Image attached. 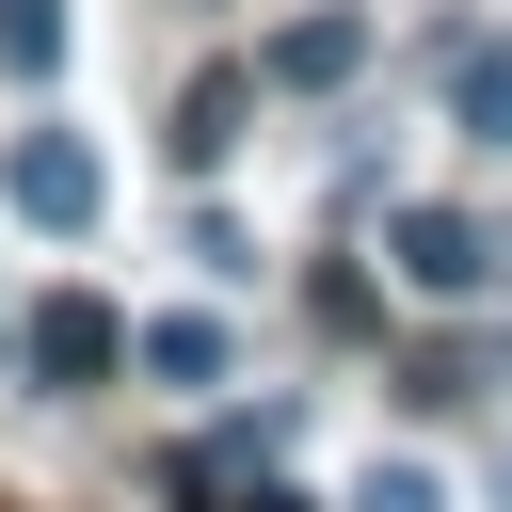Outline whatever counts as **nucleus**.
Segmentation results:
<instances>
[{
	"mask_svg": "<svg viewBox=\"0 0 512 512\" xmlns=\"http://www.w3.org/2000/svg\"><path fill=\"white\" fill-rule=\"evenodd\" d=\"M384 272L416 304H480V288H512V240L480 208H384Z\"/></svg>",
	"mask_w": 512,
	"mask_h": 512,
	"instance_id": "1",
	"label": "nucleus"
},
{
	"mask_svg": "<svg viewBox=\"0 0 512 512\" xmlns=\"http://www.w3.org/2000/svg\"><path fill=\"white\" fill-rule=\"evenodd\" d=\"M0 192H16V224H48V240H80V224H96V144H80V128H16V160H0Z\"/></svg>",
	"mask_w": 512,
	"mask_h": 512,
	"instance_id": "2",
	"label": "nucleus"
},
{
	"mask_svg": "<svg viewBox=\"0 0 512 512\" xmlns=\"http://www.w3.org/2000/svg\"><path fill=\"white\" fill-rule=\"evenodd\" d=\"M16 352H32V384H112V368H128V352H144V336H128V320H112V304H96V288H48V304H32V336H16Z\"/></svg>",
	"mask_w": 512,
	"mask_h": 512,
	"instance_id": "3",
	"label": "nucleus"
},
{
	"mask_svg": "<svg viewBox=\"0 0 512 512\" xmlns=\"http://www.w3.org/2000/svg\"><path fill=\"white\" fill-rule=\"evenodd\" d=\"M352 64H368V16H352V0H320V16H288V32H272V64H256V80L320 96V80H352Z\"/></svg>",
	"mask_w": 512,
	"mask_h": 512,
	"instance_id": "4",
	"label": "nucleus"
},
{
	"mask_svg": "<svg viewBox=\"0 0 512 512\" xmlns=\"http://www.w3.org/2000/svg\"><path fill=\"white\" fill-rule=\"evenodd\" d=\"M448 112H464V144H512V32L448 48Z\"/></svg>",
	"mask_w": 512,
	"mask_h": 512,
	"instance_id": "5",
	"label": "nucleus"
},
{
	"mask_svg": "<svg viewBox=\"0 0 512 512\" xmlns=\"http://www.w3.org/2000/svg\"><path fill=\"white\" fill-rule=\"evenodd\" d=\"M128 368H160V384H224V320H144Z\"/></svg>",
	"mask_w": 512,
	"mask_h": 512,
	"instance_id": "6",
	"label": "nucleus"
},
{
	"mask_svg": "<svg viewBox=\"0 0 512 512\" xmlns=\"http://www.w3.org/2000/svg\"><path fill=\"white\" fill-rule=\"evenodd\" d=\"M224 144H240V80H192L176 96V160H224Z\"/></svg>",
	"mask_w": 512,
	"mask_h": 512,
	"instance_id": "7",
	"label": "nucleus"
},
{
	"mask_svg": "<svg viewBox=\"0 0 512 512\" xmlns=\"http://www.w3.org/2000/svg\"><path fill=\"white\" fill-rule=\"evenodd\" d=\"M0 64L48 80V64H64V0H0Z\"/></svg>",
	"mask_w": 512,
	"mask_h": 512,
	"instance_id": "8",
	"label": "nucleus"
},
{
	"mask_svg": "<svg viewBox=\"0 0 512 512\" xmlns=\"http://www.w3.org/2000/svg\"><path fill=\"white\" fill-rule=\"evenodd\" d=\"M352 512H448V496H432V464H368V496H352Z\"/></svg>",
	"mask_w": 512,
	"mask_h": 512,
	"instance_id": "9",
	"label": "nucleus"
}]
</instances>
